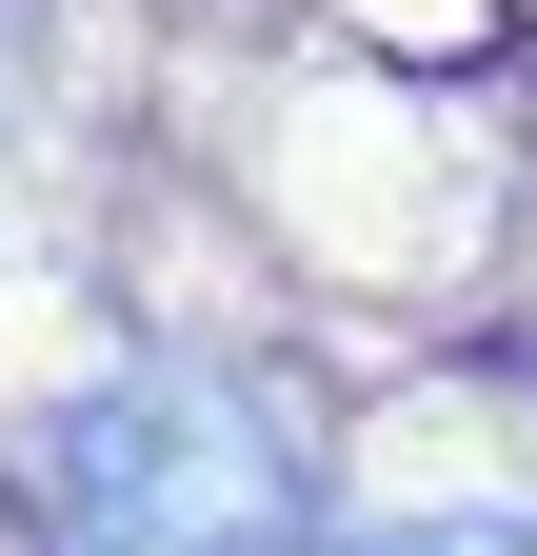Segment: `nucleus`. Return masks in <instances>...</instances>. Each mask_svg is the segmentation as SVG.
Segmentation results:
<instances>
[{"label": "nucleus", "instance_id": "f03ea898", "mask_svg": "<svg viewBox=\"0 0 537 556\" xmlns=\"http://www.w3.org/2000/svg\"><path fill=\"white\" fill-rule=\"evenodd\" d=\"M339 556H537V536H517V517H359Z\"/></svg>", "mask_w": 537, "mask_h": 556}, {"label": "nucleus", "instance_id": "f257e3e1", "mask_svg": "<svg viewBox=\"0 0 537 556\" xmlns=\"http://www.w3.org/2000/svg\"><path fill=\"white\" fill-rule=\"evenodd\" d=\"M40 536L60 556H339L319 536V438L239 358H120L40 417Z\"/></svg>", "mask_w": 537, "mask_h": 556}]
</instances>
